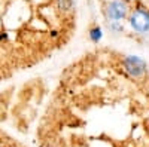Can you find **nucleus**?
<instances>
[{"label": "nucleus", "instance_id": "obj_1", "mask_svg": "<svg viewBox=\"0 0 149 147\" xmlns=\"http://www.w3.org/2000/svg\"><path fill=\"white\" fill-rule=\"evenodd\" d=\"M130 21H131V26L136 31L146 33L149 30V12H146L143 9L134 10Z\"/></svg>", "mask_w": 149, "mask_h": 147}, {"label": "nucleus", "instance_id": "obj_2", "mask_svg": "<svg viewBox=\"0 0 149 147\" xmlns=\"http://www.w3.org/2000/svg\"><path fill=\"white\" fill-rule=\"evenodd\" d=\"M124 66H125V70L130 73L131 76H140L142 73L146 70L145 61L140 59L139 57H127L125 61H124Z\"/></svg>", "mask_w": 149, "mask_h": 147}, {"label": "nucleus", "instance_id": "obj_3", "mask_svg": "<svg viewBox=\"0 0 149 147\" xmlns=\"http://www.w3.org/2000/svg\"><path fill=\"white\" fill-rule=\"evenodd\" d=\"M107 14L112 19H121L127 14V6L122 2H112L107 8Z\"/></svg>", "mask_w": 149, "mask_h": 147}, {"label": "nucleus", "instance_id": "obj_4", "mask_svg": "<svg viewBox=\"0 0 149 147\" xmlns=\"http://www.w3.org/2000/svg\"><path fill=\"white\" fill-rule=\"evenodd\" d=\"M90 36H91V39L94 40V42H98V40H100L102 39V30L100 28H93L91 30V33H90Z\"/></svg>", "mask_w": 149, "mask_h": 147}, {"label": "nucleus", "instance_id": "obj_5", "mask_svg": "<svg viewBox=\"0 0 149 147\" xmlns=\"http://www.w3.org/2000/svg\"><path fill=\"white\" fill-rule=\"evenodd\" d=\"M48 147H51V146H48Z\"/></svg>", "mask_w": 149, "mask_h": 147}]
</instances>
